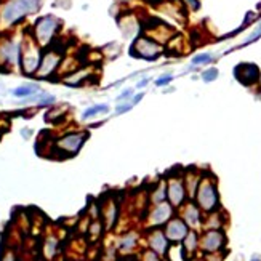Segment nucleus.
Returning a JSON list of instances; mask_svg holds the SVG:
<instances>
[{
  "instance_id": "nucleus-10",
  "label": "nucleus",
  "mask_w": 261,
  "mask_h": 261,
  "mask_svg": "<svg viewBox=\"0 0 261 261\" xmlns=\"http://www.w3.org/2000/svg\"><path fill=\"white\" fill-rule=\"evenodd\" d=\"M226 239H224V234L218 229H212L208 232H205V236L202 239V248L205 252L208 253H213L216 250H220L221 247L224 245Z\"/></svg>"
},
{
  "instance_id": "nucleus-21",
  "label": "nucleus",
  "mask_w": 261,
  "mask_h": 261,
  "mask_svg": "<svg viewBox=\"0 0 261 261\" xmlns=\"http://www.w3.org/2000/svg\"><path fill=\"white\" fill-rule=\"evenodd\" d=\"M212 61V55L208 53H202V55H197V56L192 58V64L194 66H201V64H207Z\"/></svg>"
},
{
  "instance_id": "nucleus-32",
  "label": "nucleus",
  "mask_w": 261,
  "mask_h": 261,
  "mask_svg": "<svg viewBox=\"0 0 261 261\" xmlns=\"http://www.w3.org/2000/svg\"><path fill=\"white\" fill-rule=\"evenodd\" d=\"M252 261H261V260H260V258H253Z\"/></svg>"
},
{
  "instance_id": "nucleus-11",
  "label": "nucleus",
  "mask_w": 261,
  "mask_h": 261,
  "mask_svg": "<svg viewBox=\"0 0 261 261\" xmlns=\"http://www.w3.org/2000/svg\"><path fill=\"white\" fill-rule=\"evenodd\" d=\"M185 196H186V189L185 185L180 178L170 180L168 187H167V197L170 199V204L173 207H180V205L185 202Z\"/></svg>"
},
{
  "instance_id": "nucleus-9",
  "label": "nucleus",
  "mask_w": 261,
  "mask_h": 261,
  "mask_svg": "<svg viewBox=\"0 0 261 261\" xmlns=\"http://www.w3.org/2000/svg\"><path fill=\"white\" fill-rule=\"evenodd\" d=\"M236 77L243 85H252V83H255L260 79V69H258V66L250 64V63L239 64L236 68Z\"/></svg>"
},
{
  "instance_id": "nucleus-19",
  "label": "nucleus",
  "mask_w": 261,
  "mask_h": 261,
  "mask_svg": "<svg viewBox=\"0 0 261 261\" xmlns=\"http://www.w3.org/2000/svg\"><path fill=\"white\" fill-rule=\"evenodd\" d=\"M183 241H185V248L187 250V252H194V250H196V247H197V234L196 232H187Z\"/></svg>"
},
{
  "instance_id": "nucleus-13",
  "label": "nucleus",
  "mask_w": 261,
  "mask_h": 261,
  "mask_svg": "<svg viewBox=\"0 0 261 261\" xmlns=\"http://www.w3.org/2000/svg\"><path fill=\"white\" fill-rule=\"evenodd\" d=\"M170 216H171V205L165 204V202H160V204H157V207L152 210L151 223L154 226L164 224V223H167V221L170 220Z\"/></svg>"
},
{
  "instance_id": "nucleus-29",
  "label": "nucleus",
  "mask_w": 261,
  "mask_h": 261,
  "mask_svg": "<svg viewBox=\"0 0 261 261\" xmlns=\"http://www.w3.org/2000/svg\"><path fill=\"white\" fill-rule=\"evenodd\" d=\"M0 261H16V257H15V253L13 252H7L3 255V258L0 260Z\"/></svg>"
},
{
  "instance_id": "nucleus-4",
  "label": "nucleus",
  "mask_w": 261,
  "mask_h": 261,
  "mask_svg": "<svg viewBox=\"0 0 261 261\" xmlns=\"http://www.w3.org/2000/svg\"><path fill=\"white\" fill-rule=\"evenodd\" d=\"M63 58H64L63 48L55 47L53 43L50 47L43 48L40 64H38V69L36 72L37 79H50L53 74H56L61 63H63Z\"/></svg>"
},
{
  "instance_id": "nucleus-5",
  "label": "nucleus",
  "mask_w": 261,
  "mask_h": 261,
  "mask_svg": "<svg viewBox=\"0 0 261 261\" xmlns=\"http://www.w3.org/2000/svg\"><path fill=\"white\" fill-rule=\"evenodd\" d=\"M133 58H140L146 61H155L164 53V47L159 42L152 40L149 36H141L133 42L130 50Z\"/></svg>"
},
{
  "instance_id": "nucleus-28",
  "label": "nucleus",
  "mask_w": 261,
  "mask_h": 261,
  "mask_svg": "<svg viewBox=\"0 0 261 261\" xmlns=\"http://www.w3.org/2000/svg\"><path fill=\"white\" fill-rule=\"evenodd\" d=\"M131 93H133V90H125V92H122L120 93V96L117 98V101L119 103H122V101H127L130 96H131Z\"/></svg>"
},
{
  "instance_id": "nucleus-33",
  "label": "nucleus",
  "mask_w": 261,
  "mask_h": 261,
  "mask_svg": "<svg viewBox=\"0 0 261 261\" xmlns=\"http://www.w3.org/2000/svg\"><path fill=\"white\" fill-rule=\"evenodd\" d=\"M192 261H202V260H192Z\"/></svg>"
},
{
  "instance_id": "nucleus-12",
  "label": "nucleus",
  "mask_w": 261,
  "mask_h": 261,
  "mask_svg": "<svg viewBox=\"0 0 261 261\" xmlns=\"http://www.w3.org/2000/svg\"><path fill=\"white\" fill-rule=\"evenodd\" d=\"M187 232H189V231H187V224L185 223V221L180 220V218H175V220H171L168 224H167L165 236L171 242H180V241H183V239L186 237Z\"/></svg>"
},
{
  "instance_id": "nucleus-24",
  "label": "nucleus",
  "mask_w": 261,
  "mask_h": 261,
  "mask_svg": "<svg viewBox=\"0 0 261 261\" xmlns=\"http://www.w3.org/2000/svg\"><path fill=\"white\" fill-rule=\"evenodd\" d=\"M173 80V75H162V77H159L157 80H155V85L157 87H165V85H168V83Z\"/></svg>"
},
{
  "instance_id": "nucleus-20",
  "label": "nucleus",
  "mask_w": 261,
  "mask_h": 261,
  "mask_svg": "<svg viewBox=\"0 0 261 261\" xmlns=\"http://www.w3.org/2000/svg\"><path fill=\"white\" fill-rule=\"evenodd\" d=\"M165 199H167V187H165V185L162 183L160 186H157L155 194H152V202L154 204H160V202H164Z\"/></svg>"
},
{
  "instance_id": "nucleus-31",
  "label": "nucleus",
  "mask_w": 261,
  "mask_h": 261,
  "mask_svg": "<svg viewBox=\"0 0 261 261\" xmlns=\"http://www.w3.org/2000/svg\"><path fill=\"white\" fill-rule=\"evenodd\" d=\"M148 82H149V79H144V80H141L140 83H138V85H136V87H138V88H144V87H146V85H148Z\"/></svg>"
},
{
  "instance_id": "nucleus-1",
  "label": "nucleus",
  "mask_w": 261,
  "mask_h": 261,
  "mask_svg": "<svg viewBox=\"0 0 261 261\" xmlns=\"http://www.w3.org/2000/svg\"><path fill=\"white\" fill-rule=\"evenodd\" d=\"M40 0H5L0 5V27L10 29L40 10Z\"/></svg>"
},
{
  "instance_id": "nucleus-30",
  "label": "nucleus",
  "mask_w": 261,
  "mask_h": 261,
  "mask_svg": "<svg viewBox=\"0 0 261 261\" xmlns=\"http://www.w3.org/2000/svg\"><path fill=\"white\" fill-rule=\"evenodd\" d=\"M141 98H143V93H140V95H136L135 98H133V101H131L133 106H135L136 103H140V101H141Z\"/></svg>"
},
{
  "instance_id": "nucleus-8",
  "label": "nucleus",
  "mask_w": 261,
  "mask_h": 261,
  "mask_svg": "<svg viewBox=\"0 0 261 261\" xmlns=\"http://www.w3.org/2000/svg\"><path fill=\"white\" fill-rule=\"evenodd\" d=\"M197 204L205 212H213L218 207V191H216V186L212 181L204 180L202 183H199Z\"/></svg>"
},
{
  "instance_id": "nucleus-16",
  "label": "nucleus",
  "mask_w": 261,
  "mask_h": 261,
  "mask_svg": "<svg viewBox=\"0 0 261 261\" xmlns=\"http://www.w3.org/2000/svg\"><path fill=\"white\" fill-rule=\"evenodd\" d=\"M136 241H138V237H136L135 232H129V234H125L124 237L120 239L119 248L122 250V252H129V250H131L133 247L136 245Z\"/></svg>"
},
{
  "instance_id": "nucleus-3",
  "label": "nucleus",
  "mask_w": 261,
  "mask_h": 261,
  "mask_svg": "<svg viewBox=\"0 0 261 261\" xmlns=\"http://www.w3.org/2000/svg\"><path fill=\"white\" fill-rule=\"evenodd\" d=\"M42 52L43 50L37 45L36 40L32 38V36L23 42V47H21L19 68L23 71L24 75H36L38 64H40V59H42Z\"/></svg>"
},
{
  "instance_id": "nucleus-14",
  "label": "nucleus",
  "mask_w": 261,
  "mask_h": 261,
  "mask_svg": "<svg viewBox=\"0 0 261 261\" xmlns=\"http://www.w3.org/2000/svg\"><path fill=\"white\" fill-rule=\"evenodd\" d=\"M149 245L157 255H164L168 248V239H167L165 232L162 231H154L149 236Z\"/></svg>"
},
{
  "instance_id": "nucleus-26",
  "label": "nucleus",
  "mask_w": 261,
  "mask_h": 261,
  "mask_svg": "<svg viewBox=\"0 0 261 261\" xmlns=\"http://www.w3.org/2000/svg\"><path fill=\"white\" fill-rule=\"evenodd\" d=\"M144 261H160V260H159V255L155 253L154 250H151V252L144 253Z\"/></svg>"
},
{
  "instance_id": "nucleus-7",
  "label": "nucleus",
  "mask_w": 261,
  "mask_h": 261,
  "mask_svg": "<svg viewBox=\"0 0 261 261\" xmlns=\"http://www.w3.org/2000/svg\"><path fill=\"white\" fill-rule=\"evenodd\" d=\"M21 47L23 42L15 40V38H3L0 42V64L7 66V68H15L19 66L21 61Z\"/></svg>"
},
{
  "instance_id": "nucleus-23",
  "label": "nucleus",
  "mask_w": 261,
  "mask_h": 261,
  "mask_svg": "<svg viewBox=\"0 0 261 261\" xmlns=\"http://www.w3.org/2000/svg\"><path fill=\"white\" fill-rule=\"evenodd\" d=\"M202 79L205 80V82H213V80H216L218 79V69L216 68H210V69H207L202 74Z\"/></svg>"
},
{
  "instance_id": "nucleus-17",
  "label": "nucleus",
  "mask_w": 261,
  "mask_h": 261,
  "mask_svg": "<svg viewBox=\"0 0 261 261\" xmlns=\"http://www.w3.org/2000/svg\"><path fill=\"white\" fill-rule=\"evenodd\" d=\"M185 220H186V224H189V226H197V224H199V221H201V213H199L197 207H194V205H189V207L186 208Z\"/></svg>"
},
{
  "instance_id": "nucleus-25",
  "label": "nucleus",
  "mask_w": 261,
  "mask_h": 261,
  "mask_svg": "<svg viewBox=\"0 0 261 261\" xmlns=\"http://www.w3.org/2000/svg\"><path fill=\"white\" fill-rule=\"evenodd\" d=\"M133 108V104L131 103H124V104H119L117 109H115V114L120 115V114H124V112H129V111Z\"/></svg>"
},
{
  "instance_id": "nucleus-2",
  "label": "nucleus",
  "mask_w": 261,
  "mask_h": 261,
  "mask_svg": "<svg viewBox=\"0 0 261 261\" xmlns=\"http://www.w3.org/2000/svg\"><path fill=\"white\" fill-rule=\"evenodd\" d=\"M59 29H61V19H58L56 16H53V15H45V16H40L34 23L31 36L36 40L37 45L43 50L52 45L53 40L58 36Z\"/></svg>"
},
{
  "instance_id": "nucleus-6",
  "label": "nucleus",
  "mask_w": 261,
  "mask_h": 261,
  "mask_svg": "<svg viewBox=\"0 0 261 261\" xmlns=\"http://www.w3.org/2000/svg\"><path fill=\"white\" fill-rule=\"evenodd\" d=\"M87 138H88L87 131L66 133V135H63L56 140V143H55V149L59 152H63L66 157H71V155H75L80 151V148L83 146V143L87 141Z\"/></svg>"
},
{
  "instance_id": "nucleus-15",
  "label": "nucleus",
  "mask_w": 261,
  "mask_h": 261,
  "mask_svg": "<svg viewBox=\"0 0 261 261\" xmlns=\"http://www.w3.org/2000/svg\"><path fill=\"white\" fill-rule=\"evenodd\" d=\"M108 111H109L108 104H95V106H92V108H88V109L83 111L82 119L83 120L92 119V117H95V115H98V114H106Z\"/></svg>"
},
{
  "instance_id": "nucleus-18",
  "label": "nucleus",
  "mask_w": 261,
  "mask_h": 261,
  "mask_svg": "<svg viewBox=\"0 0 261 261\" xmlns=\"http://www.w3.org/2000/svg\"><path fill=\"white\" fill-rule=\"evenodd\" d=\"M40 88H38L37 85H23V87H18L13 90V95L16 98H29L32 96L34 93H37Z\"/></svg>"
},
{
  "instance_id": "nucleus-27",
  "label": "nucleus",
  "mask_w": 261,
  "mask_h": 261,
  "mask_svg": "<svg viewBox=\"0 0 261 261\" xmlns=\"http://www.w3.org/2000/svg\"><path fill=\"white\" fill-rule=\"evenodd\" d=\"M185 3H186L191 10H194V12L201 8V2H199V0H185Z\"/></svg>"
},
{
  "instance_id": "nucleus-22",
  "label": "nucleus",
  "mask_w": 261,
  "mask_h": 261,
  "mask_svg": "<svg viewBox=\"0 0 261 261\" xmlns=\"http://www.w3.org/2000/svg\"><path fill=\"white\" fill-rule=\"evenodd\" d=\"M55 252H56V241H55L53 237H50L45 243V255L48 258H52L55 255Z\"/></svg>"
}]
</instances>
